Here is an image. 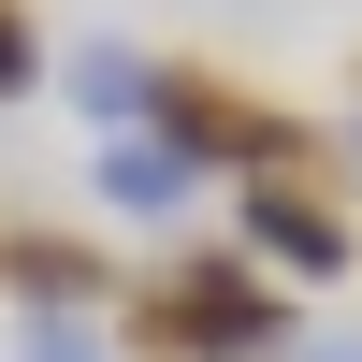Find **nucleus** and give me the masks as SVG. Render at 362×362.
I'll list each match as a JSON object with an SVG mask.
<instances>
[{"mask_svg":"<svg viewBox=\"0 0 362 362\" xmlns=\"http://www.w3.org/2000/svg\"><path fill=\"white\" fill-rule=\"evenodd\" d=\"M131 362H290V290L232 247H189L131 305Z\"/></svg>","mask_w":362,"mask_h":362,"instance_id":"nucleus-1","label":"nucleus"},{"mask_svg":"<svg viewBox=\"0 0 362 362\" xmlns=\"http://www.w3.org/2000/svg\"><path fill=\"white\" fill-rule=\"evenodd\" d=\"M145 131L174 145L189 174H276V160H319V131L305 116H276L261 87H218V73H160V102H145Z\"/></svg>","mask_w":362,"mask_h":362,"instance_id":"nucleus-2","label":"nucleus"},{"mask_svg":"<svg viewBox=\"0 0 362 362\" xmlns=\"http://www.w3.org/2000/svg\"><path fill=\"white\" fill-rule=\"evenodd\" d=\"M247 247L276 261V276H348V261H362V218H348V189L319 160H276V174H247Z\"/></svg>","mask_w":362,"mask_h":362,"instance_id":"nucleus-3","label":"nucleus"},{"mask_svg":"<svg viewBox=\"0 0 362 362\" xmlns=\"http://www.w3.org/2000/svg\"><path fill=\"white\" fill-rule=\"evenodd\" d=\"M0 290H29V305H116V247H73V232H0Z\"/></svg>","mask_w":362,"mask_h":362,"instance_id":"nucleus-4","label":"nucleus"},{"mask_svg":"<svg viewBox=\"0 0 362 362\" xmlns=\"http://www.w3.org/2000/svg\"><path fill=\"white\" fill-rule=\"evenodd\" d=\"M73 102L102 116V131H145V102H160V58H131V44H87V58H73Z\"/></svg>","mask_w":362,"mask_h":362,"instance_id":"nucleus-5","label":"nucleus"},{"mask_svg":"<svg viewBox=\"0 0 362 362\" xmlns=\"http://www.w3.org/2000/svg\"><path fill=\"white\" fill-rule=\"evenodd\" d=\"M102 203H145V218H160V203H189V160H174L160 131H102Z\"/></svg>","mask_w":362,"mask_h":362,"instance_id":"nucleus-6","label":"nucleus"},{"mask_svg":"<svg viewBox=\"0 0 362 362\" xmlns=\"http://www.w3.org/2000/svg\"><path fill=\"white\" fill-rule=\"evenodd\" d=\"M29 362H116V348H102L87 305H44V319H29Z\"/></svg>","mask_w":362,"mask_h":362,"instance_id":"nucleus-7","label":"nucleus"},{"mask_svg":"<svg viewBox=\"0 0 362 362\" xmlns=\"http://www.w3.org/2000/svg\"><path fill=\"white\" fill-rule=\"evenodd\" d=\"M319 362H362V334H348V348H319Z\"/></svg>","mask_w":362,"mask_h":362,"instance_id":"nucleus-8","label":"nucleus"},{"mask_svg":"<svg viewBox=\"0 0 362 362\" xmlns=\"http://www.w3.org/2000/svg\"><path fill=\"white\" fill-rule=\"evenodd\" d=\"M348 160H362V131H348Z\"/></svg>","mask_w":362,"mask_h":362,"instance_id":"nucleus-9","label":"nucleus"}]
</instances>
